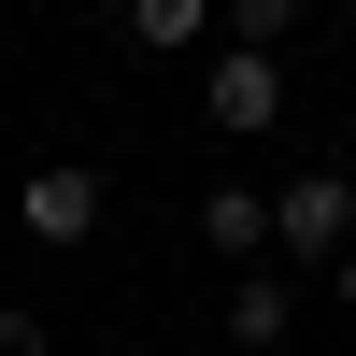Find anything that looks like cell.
<instances>
[{"instance_id":"1","label":"cell","mask_w":356,"mask_h":356,"mask_svg":"<svg viewBox=\"0 0 356 356\" xmlns=\"http://www.w3.org/2000/svg\"><path fill=\"white\" fill-rule=\"evenodd\" d=\"M100 214H114V186H100L86 157H43V171L15 186V228H29L43 257H72V243H100Z\"/></svg>"},{"instance_id":"4","label":"cell","mask_w":356,"mask_h":356,"mask_svg":"<svg viewBox=\"0 0 356 356\" xmlns=\"http://www.w3.org/2000/svg\"><path fill=\"white\" fill-rule=\"evenodd\" d=\"M214 328L243 342V356H271L285 328H300V271H285V257H257V271H228V300H214Z\"/></svg>"},{"instance_id":"8","label":"cell","mask_w":356,"mask_h":356,"mask_svg":"<svg viewBox=\"0 0 356 356\" xmlns=\"http://www.w3.org/2000/svg\"><path fill=\"white\" fill-rule=\"evenodd\" d=\"M0 356H57V342H43V314H0Z\"/></svg>"},{"instance_id":"6","label":"cell","mask_w":356,"mask_h":356,"mask_svg":"<svg viewBox=\"0 0 356 356\" xmlns=\"http://www.w3.org/2000/svg\"><path fill=\"white\" fill-rule=\"evenodd\" d=\"M214 15H228V43H257V57H285V43L314 29V0H214Z\"/></svg>"},{"instance_id":"5","label":"cell","mask_w":356,"mask_h":356,"mask_svg":"<svg viewBox=\"0 0 356 356\" xmlns=\"http://www.w3.org/2000/svg\"><path fill=\"white\" fill-rule=\"evenodd\" d=\"M200 257L214 271H257L271 257V186H200Z\"/></svg>"},{"instance_id":"7","label":"cell","mask_w":356,"mask_h":356,"mask_svg":"<svg viewBox=\"0 0 356 356\" xmlns=\"http://www.w3.org/2000/svg\"><path fill=\"white\" fill-rule=\"evenodd\" d=\"M200 29H214V0H129V43L143 57H186Z\"/></svg>"},{"instance_id":"9","label":"cell","mask_w":356,"mask_h":356,"mask_svg":"<svg viewBox=\"0 0 356 356\" xmlns=\"http://www.w3.org/2000/svg\"><path fill=\"white\" fill-rule=\"evenodd\" d=\"M328 285H342V314H356V243H342V257H328Z\"/></svg>"},{"instance_id":"3","label":"cell","mask_w":356,"mask_h":356,"mask_svg":"<svg viewBox=\"0 0 356 356\" xmlns=\"http://www.w3.org/2000/svg\"><path fill=\"white\" fill-rule=\"evenodd\" d=\"M200 114H214L228 143H257L285 114V57H257V43H214V72H200Z\"/></svg>"},{"instance_id":"2","label":"cell","mask_w":356,"mask_h":356,"mask_svg":"<svg viewBox=\"0 0 356 356\" xmlns=\"http://www.w3.org/2000/svg\"><path fill=\"white\" fill-rule=\"evenodd\" d=\"M342 243H356V186H342V171H300V186H271V257H285V271H328Z\"/></svg>"}]
</instances>
